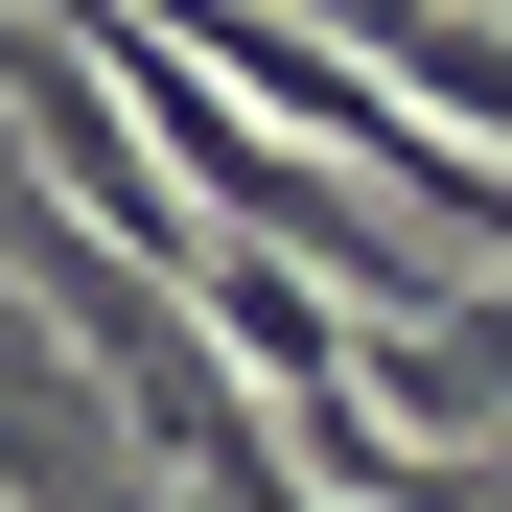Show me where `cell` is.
<instances>
[{
    "label": "cell",
    "instance_id": "obj_1",
    "mask_svg": "<svg viewBox=\"0 0 512 512\" xmlns=\"http://www.w3.org/2000/svg\"><path fill=\"white\" fill-rule=\"evenodd\" d=\"M187 70H210V94H280L326 163H373L396 210H443V280L512 233V163H489V140H443V117H396V70H373V47H326V24H280V0H233V24H210Z\"/></svg>",
    "mask_w": 512,
    "mask_h": 512
}]
</instances>
